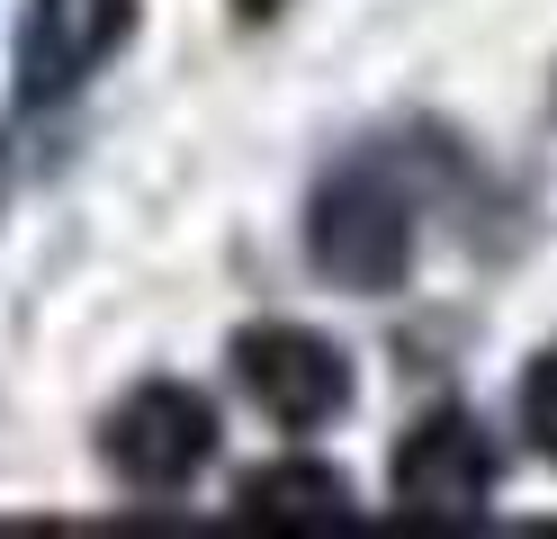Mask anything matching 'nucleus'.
<instances>
[{
    "label": "nucleus",
    "mask_w": 557,
    "mask_h": 539,
    "mask_svg": "<svg viewBox=\"0 0 557 539\" xmlns=\"http://www.w3.org/2000/svg\"><path fill=\"white\" fill-rule=\"evenodd\" d=\"M512 414H521V441H531L548 467H557V342L521 369V395H512Z\"/></svg>",
    "instance_id": "0eeeda50"
},
{
    "label": "nucleus",
    "mask_w": 557,
    "mask_h": 539,
    "mask_svg": "<svg viewBox=\"0 0 557 539\" xmlns=\"http://www.w3.org/2000/svg\"><path fill=\"white\" fill-rule=\"evenodd\" d=\"M225 10H234V27H270L278 10H288V0H225Z\"/></svg>",
    "instance_id": "6e6552de"
},
{
    "label": "nucleus",
    "mask_w": 557,
    "mask_h": 539,
    "mask_svg": "<svg viewBox=\"0 0 557 539\" xmlns=\"http://www.w3.org/2000/svg\"><path fill=\"white\" fill-rule=\"evenodd\" d=\"M413 252H423V189L387 154H351L342 171L315 180L306 198V261L315 279L351 287V297H396Z\"/></svg>",
    "instance_id": "f257e3e1"
},
{
    "label": "nucleus",
    "mask_w": 557,
    "mask_h": 539,
    "mask_svg": "<svg viewBox=\"0 0 557 539\" xmlns=\"http://www.w3.org/2000/svg\"><path fill=\"white\" fill-rule=\"evenodd\" d=\"M99 458H109V477H117L126 494H145V503L189 494L207 467H216V405H207L198 387L153 378V387H135L126 405L109 414Z\"/></svg>",
    "instance_id": "f03ea898"
},
{
    "label": "nucleus",
    "mask_w": 557,
    "mask_h": 539,
    "mask_svg": "<svg viewBox=\"0 0 557 539\" xmlns=\"http://www.w3.org/2000/svg\"><path fill=\"white\" fill-rule=\"evenodd\" d=\"M495 486H504V450L468 405H432L396 441V467H387V494L405 522H485Z\"/></svg>",
    "instance_id": "20e7f679"
},
{
    "label": "nucleus",
    "mask_w": 557,
    "mask_h": 539,
    "mask_svg": "<svg viewBox=\"0 0 557 539\" xmlns=\"http://www.w3.org/2000/svg\"><path fill=\"white\" fill-rule=\"evenodd\" d=\"M234 387L261 405V422L278 431H324L351 414V351L324 342V333H306V323H243L234 333Z\"/></svg>",
    "instance_id": "39448f33"
},
{
    "label": "nucleus",
    "mask_w": 557,
    "mask_h": 539,
    "mask_svg": "<svg viewBox=\"0 0 557 539\" xmlns=\"http://www.w3.org/2000/svg\"><path fill=\"white\" fill-rule=\"evenodd\" d=\"M126 36H135V0H27L18 10V54H10L18 118L82 99L126 54Z\"/></svg>",
    "instance_id": "7ed1b4c3"
},
{
    "label": "nucleus",
    "mask_w": 557,
    "mask_h": 539,
    "mask_svg": "<svg viewBox=\"0 0 557 539\" xmlns=\"http://www.w3.org/2000/svg\"><path fill=\"white\" fill-rule=\"evenodd\" d=\"M234 513L243 522H288V530H324V522H351V477L324 458H270V467H243L234 477Z\"/></svg>",
    "instance_id": "423d86ee"
}]
</instances>
